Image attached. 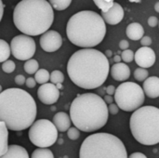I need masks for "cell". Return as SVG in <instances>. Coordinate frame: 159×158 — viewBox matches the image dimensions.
<instances>
[{
	"label": "cell",
	"mask_w": 159,
	"mask_h": 158,
	"mask_svg": "<svg viewBox=\"0 0 159 158\" xmlns=\"http://www.w3.org/2000/svg\"><path fill=\"white\" fill-rule=\"evenodd\" d=\"M109 117L107 104L94 93L78 95L70 106V119L76 129L93 132L103 128Z\"/></svg>",
	"instance_id": "277c9868"
},
{
	"label": "cell",
	"mask_w": 159,
	"mask_h": 158,
	"mask_svg": "<svg viewBox=\"0 0 159 158\" xmlns=\"http://www.w3.org/2000/svg\"><path fill=\"white\" fill-rule=\"evenodd\" d=\"M0 158H29V155L22 146L12 144L8 146L7 151L3 156H0Z\"/></svg>",
	"instance_id": "ac0fdd59"
},
{
	"label": "cell",
	"mask_w": 159,
	"mask_h": 158,
	"mask_svg": "<svg viewBox=\"0 0 159 158\" xmlns=\"http://www.w3.org/2000/svg\"><path fill=\"white\" fill-rule=\"evenodd\" d=\"M15 83L19 86H22L24 85L25 83V77L22 75V74H19V75H16L15 77Z\"/></svg>",
	"instance_id": "d590c367"
},
{
	"label": "cell",
	"mask_w": 159,
	"mask_h": 158,
	"mask_svg": "<svg viewBox=\"0 0 159 158\" xmlns=\"http://www.w3.org/2000/svg\"><path fill=\"white\" fill-rule=\"evenodd\" d=\"M34 80L38 84L48 83L49 80V73L46 69H38L34 73Z\"/></svg>",
	"instance_id": "603a6c76"
},
{
	"label": "cell",
	"mask_w": 159,
	"mask_h": 158,
	"mask_svg": "<svg viewBox=\"0 0 159 158\" xmlns=\"http://www.w3.org/2000/svg\"><path fill=\"white\" fill-rule=\"evenodd\" d=\"M29 128V139L38 148H48L58 140V130L48 119L34 121Z\"/></svg>",
	"instance_id": "9c48e42d"
},
{
	"label": "cell",
	"mask_w": 159,
	"mask_h": 158,
	"mask_svg": "<svg viewBox=\"0 0 159 158\" xmlns=\"http://www.w3.org/2000/svg\"><path fill=\"white\" fill-rule=\"evenodd\" d=\"M129 127L134 139L141 144L151 146L159 142V109L141 106L133 111Z\"/></svg>",
	"instance_id": "52a82bcc"
},
{
	"label": "cell",
	"mask_w": 159,
	"mask_h": 158,
	"mask_svg": "<svg viewBox=\"0 0 159 158\" xmlns=\"http://www.w3.org/2000/svg\"><path fill=\"white\" fill-rule=\"evenodd\" d=\"M15 68H16V64L13 61L7 60V61H3V64H2L3 72H5L7 74H10V73H13L15 71Z\"/></svg>",
	"instance_id": "f1b7e54d"
},
{
	"label": "cell",
	"mask_w": 159,
	"mask_h": 158,
	"mask_svg": "<svg viewBox=\"0 0 159 158\" xmlns=\"http://www.w3.org/2000/svg\"><path fill=\"white\" fill-rule=\"evenodd\" d=\"M48 3L52 7V8L56 10H64L66 9L72 3V0H48Z\"/></svg>",
	"instance_id": "cb8c5ba5"
},
{
	"label": "cell",
	"mask_w": 159,
	"mask_h": 158,
	"mask_svg": "<svg viewBox=\"0 0 159 158\" xmlns=\"http://www.w3.org/2000/svg\"><path fill=\"white\" fill-rule=\"evenodd\" d=\"M2 92V87H1V85H0V93Z\"/></svg>",
	"instance_id": "7dc6e473"
},
{
	"label": "cell",
	"mask_w": 159,
	"mask_h": 158,
	"mask_svg": "<svg viewBox=\"0 0 159 158\" xmlns=\"http://www.w3.org/2000/svg\"><path fill=\"white\" fill-rule=\"evenodd\" d=\"M105 1H107V2H114V0H105Z\"/></svg>",
	"instance_id": "bcb514c9"
},
{
	"label": "cell",
	"mask_w": 159,
	"mask_h": 158,
	"mask_svg": "<svg viewBox=\"0 0 159 158\" xmlns=\"http://www.w3.org/2000/svg\"><path fill=\"white\" fill-rule=\"evenodd\" d=\"M8 148V129L6 124L0 121V156H3Z\"/></svg>",
	"instance_id": "ffe728a7"
},
{
	"label": "cell",
	"mask_w": 159,
	"mask_h": 158,
	"mask_svg": "<svg viewBox=\"0 0 159 158\" xmlns=\"http://www.w3.org/2000/svg\"><path fill=\"white\" fill-rule=\"evenodd\" d=\"M143 90L144 94L151 98L156 99L159 96V78L157 76H150L144 80Z\"/></svg>",
	"instance_id": "2e32d148"
},
{
	"label": "cell",
	"mask_w": 159,
	"mask_h": 158,
	"mask_svg": "<svg viewBox=\"0 0 159 158\" xmlns=\"http://www.w3.org/2000/svg\"><path fill=\"white\" fill-rule=\"evenodd\" d=\"M36 103L34 98L21 88H11L0 93V121L7 129L21 131L34 122Z\"/></svg>",
	"instance_id": "7a4b0ae2"
},
{
	"label": "cell",
	"mask_w": 159,
	"mask_h": 158,
	"mask_svg": "<svg viewBox=\"0 0 159 158\" xmlns=\"http://www.w3.org/2000/svg\"><path fill=\"white\" fill-rule=\"evenodd\" d=\"M101 16L103 19L104 22L110 25H116L124 18V9L120 4L114 2L111 8L106 12H102Z\"/></svg>",
	"instance_id": "5bb4252c"
},
{
	"label": "cell",
	"mask_w": 159,
	"mask_h": 158,
	"mask_svg": "<svg viewBox=\"0 0 159 158\" xmlns=\"http://www.w3.org/2000/svg\"><path fill=\"white\" fill-rule=\"evenodd\" d=\"M148 24L150 27H156L158 24V19L156 16H151L148 19Z\"/></svg>",
	"instance_id": "e575fe53"
},
{
	"label": "cell",
	"mask_w": 159,
	"mask_h": 158,
	"mask_svg": "<svg viewBox=\"0 0 159 158\" xmlns=\"http://www.w3.org/2000/svg\"><path fill=\"white\" fill-rule=\"evenodd\" d=\"M129 44L128 40L123 39V40H121V41H120V43H119V47H120L122 50L128 49V48H129Z\"/></svg>",
	"instance_id": "8d00e7d4"
},
{
	"label": "cell",
	"mask_w": 159,
	"mask_h": 158,
	"mask_svg": "<svg viewBox=\"0 0 159 158\" xmlns=\"http://www.w3.org/2000/svg\"><path fill=\"white\" fill-rule=\"evenodd\" d=\"M93 2L102 10V12H106L109 10L114 4V2H107L105 0H93Z\"/></svg>",
	"instance_id": "83f0119b"
},
{
	"label": "cell",
	"mask_w": 159,
	"mask_h": 158,
	"mask_svg": "<svg viewBox=\"0 0 159 158\" xmlns=\"http://www.w3.org/2000/svg\"><path fill=\"white\" fill-rule=\"evenodd\" d=\"M31 158H54V156L48 148H38L33 152Z\"/></svg>",
	"instance_id": "d4e9b609"
},
{
	"label": "cell",
	"mask_w": 159,
	"mask_h": 158,
	"mask_svg": "<svg viewBox=\"0 0 159 158\" xmlns=\"http://www.w3.org/2000/svg\"><path fill=\"white\" fill-rule=\"evenodd\" d=\"M54 20V11L47 0H21L13 11L16 28L23 34L36 36L48 31Z\"/></svg>",
	"instance_id": "3957f363"
},
{
	"label": "cell",
	"mask_w": 159,
	"mask_h": 158,
	"mask_svg": "<svg viewBox=\"0 0 159 158\" xmlns=\"http://www.w3.org/2000/svg\"><path fill=\"white\" fill-rule=\"evenodd\" d=\"M149 75L148 71L145 68H138L134 71V77L137 81H144Z\"/></svg>",
	"instance_id": "4316f807"
},
{
	"label": "cell",
	"mask_w": 159,
	"mask_h": 158,
	"mask_svg": "<svg viewBox=\"0 0 159 158\" xmlns=\"http://www.w3.org/2000/svg\"><path fill=\"white\" fill-rule=\"evenodd\" d=\"M39 44L41 48L46 52H55L62 45L61 35L54 30H48L42 34Z\"/></svg>",
	"instance_id": "8fae6325"
},
{
	"label": "cell",
	"mask_w": 159,
	"mask_h": 158,
	"mask_svg": "<svg viewBox=\"0 0 159 158\" xmlns=\"http://www.w3.org/2000/svg\"><path fill=\"white\" fill-rule=\"evenodd\" d=\"M114 61H115L116 62H120V61H121V57H120V55H116L115 58H114Z\"/></svg>",
	"instance_id": "b9f144b4"
},
{
	"label": "cell",
	"mask_w": 159,
	"mask_h": 158,
	"mask_svg": "<svg viewBox=\"0 0 159 158\" xmlns=\"http://www.w3.org/2000/svg\"><path fill=\"white\" fill-rule=\"evenodd\" d=\"M155 9L157 12H159V2H157L156 5H155Z\"/></svg>",
	"instance_id": "ee69618b"
},
{
	"label": "cell",
	"mask_w": 159,
	"mask_h": 158,
	"mask_svg": "<svg viewBox=\"0 0 159 158\" xmlns=\"http://www.w3.org/2000/svg\"><path fill=\"white\" fill-rule=\"evenodd\" d=\"M126 34L129 39L133 41H137L140 40L144 35V29L142 26V24H140L139 22H132L128 25Z\"/></svg>",
	"instance_id": "d6986e66"
},
{
	"label": "cell",
	"mask_w": 159,
	"mask_h": 158,
	"mask_svg": "<svg viewBox=\"0 0 159 158\" xmlns=\"http://www.w3.org/2000/svg\"><path fill=\"white\" fill-rule=\"evenodd\" d=\"M9 47L11 54L20 61L32 59L36 49L35 42L33 37L26 34H19L13 37Z\"/></svg>",
	"instance_id": "30bf717a"
},
{
	"label": "cell",
	"mask_w": 159,
	"mask_h": 158,
	"mask_svg": "<svg viewBox=\"0 0 159 158\" xmlns=\"http://www.w3.org/2000/svg\"><path fill=\"white\" fill-rule=\"evenodd\" d=\"M37 97L44 104L51 105L58 102L60 98V89L52 83H45L37 89Z\"/></svg>",
	"instance_id": "7c38bea8"
},
{
	"label": "cell",
	"mask_w": 159,
	"mask_h": 158,
	"mask_svg": "<svg viewBox=\"0 0 159 158\" xmlns=\"http://www.w3.org/2000/svg\"><path fill=\"white\" fill-rule=\"evenodd\" d=\"M121 60H123V61L125 62H131L134 60V52L130 49H125L123 50L122 54H121Z\"/></svg>",
	"instance_id": "f546056e"
},
{
	"label": "cell",
	"mask_w": 159,
	"mask_h": 158,
	"mask_svg": "<svg viewBox=\"0 0 159 158\" xmlns=\"http://www.w3.org/2000/svg\"><path fill=\"white\" fill-rule=\"evenodd\" d=\"M53 125L57 129L58 131L64 132L71 127V119L68 114L64 112H59L53 116L52 120Z\"/></svg>",
	"instance_id": "e0dca14e"
},
{
	"label": "cell",
	"mask_w": 159,
	"mask_h": 158,
	"mask_svg": "<svg viewBox=\"0 0 159 158\" xmlns=\"http://www.w3.org/2000/svg\"><path fill=\"white\" fill-rule=\"evenodd\" d=\"M134 60L141 68H150L156 62V53L149 47H143L134 53Z\"/></svg>",
	"instance_id": "4fadbf2b"
},
{
	"label": "cell",
	"mask_w": 159,
	"mask_h": 158,
	"mask_svg": "<svg viewBox=\"0 0 159 158\" xmlns=\"http://www.w3.org/2000/svg\"><path fill=\"white\" fill-rule=\"evenodd\" d=\"M79 158H128V153L119 138L102 132L91 134L84 140Z\"/></svg>",
	"instance_id": "8992f818"
},
{
	"label": "cell",
	"mask_w": 159,
	"mask_h": 158,
	"mask_svg": "<svg viewBox=\"0 0 159 158\" xmlns=\"http://www.w3.org/2000/svg\"><path fill=\"white\" fill-rule=\"evenodd\" d=\"M108 113L111 114V115H117L118 112H119V108L116 104L115 103H111L108 107Z\"/></svg>",
	"instance_id": "d6a6232c"
},
{
	"label": "cell",
	"mask_w": 159,
	"mask_h": 158,
	"mask_svg": "<svg viewBox=\"0 0 159 158\" xmlns=\"http://www.w3.org/2000/svg\"><path fill=\"white\" fill-rule=\"evenodd\" d=\"M116 104L126 112H133L143 106L145 97L143 88L134 82H125L115 90Z\"/></svg>",
	"instance_id": "ba28073f"
},
{
	"label": "cell",
	"mask_w": 159,
	"mask_h": 158,
	"mask_svg": "<svg viewBox=\"0 0 159 158\" xmlns=\"http://www.w3.org/2000/svg\"><path fill=\"white\" fill-rule=\"evenodd\" d=\"M66 34L71 43L83 48L93 47L102 42L106 34V24L100 14L92 10H82L68 20Z\"/></svg>",
	"instance_id": "5b68a950"
},
{
	"label": "cell",
	"mask_w": 159,
	"mask_h": 158,
	"mask_svg": "<svg viewBox=\"0 0 159 158\" xmlns=\"http://www.w3.org/2000/svg\"><path fill=\"white\" fill-rule=\"evenodd\" d=\"M49 80L52 84L57 85V84H61L64 81V75L61 71H53L49 74Z\"/></svg>",
	"instance_id": "484cf974"
},
{
	"label": "cell",
	"mask_w": 159,
	"mask_h": 158,
	"mask_svg": "<svg viewBox=\"0 0 159 158\" xmlns=\"http://www.w3.org/2000/svg\"><path fill=\"white\" fill-rule=\"evenodd\" d=\"M25 85H26V87H27V88H34V87H35L36 82H35L34 78H33V77H29V78H27V79L25 80Z\"/></svg>",
	"instance_id": "836d02e7"
},
{
	"label": "cell",
	"mask_w": 159,
	"mask_h": 158,
	"mask_svg": "<svg viewBox=\"0 0 159 158\" xmlns=\"http://www.w3.org/2000/svg\"><path fill=\"white\" fill-rule=\"evenodd\" d=\"M103 101L105 102L106 104H107V103H108V104H111V103H113L114 99H113V97H112L111 95H106V96H104Z\"/></svg>",
	"instance_id": "ab89813d"
},
{
	"label": "cell",
	"mask_w": 159,
	"mask_h": 158,
	"mask_svg": "<svg viewBox=\"0 0 159 158\" xmlns=\"http://www.w3.org/2000/svg\"><path fill=\"white\" fill-rule=\"evenodd\" d=\"M111 76L116 81H126L130 76V69L126 63L116 62L109 70Z\"/></svg>",
	"instance_id": "9a60e30c"
},
{
	"label": "cell",
	"mask_w": 159,
	"mask_h": 158,
	"mask_svg": "<svg viewBox=\"0 0 159 158\" xmlns=\"http://www.w3.org/2000/svg\"><path fill=\"white\" fill-rule=\"evenodd\" d=\"M23 68H24V71L28 74H34L39 69V64H38V61L36 60L29 59V60L25 61Z\"/></svg>",
	"instance_id": "7402d4cb"
},
{
	"label": "cell",
	"mask_w": 159,
	"mask_h": 158,
	"mask_svg": "<svg viewBox=\"0 0 159 158\" xmlns=\"http://www.w3.org/2000/svg\"><path fill=\"white\" fill-rule=\"evenodd\" d=\"M115 90H116V88L114 87V86H108L107 88H106V92H107V94L108 95H113L114 93H115Z\"/></svg>",
	"instance_id": "f35d334b"
},
{
	"label": "cell",
	"mask_w": 159,
	"mask_h": 158,
	"mask_svg": "<svg viewBox=\"0 0 159 158\" xmlns=\"http://www.w3.org/2000/svg\"><path fill=\"white\" fill-rule=\"evenodd\" d=\"M67 136H68V138L70 139V140H72V141H76L77 139H79V137H80V131H79V129H76L75 127H74V128H69L68 129H67Z\"/></svg>",
	"instance_id": "4dcf8cb0"
},
{
	"label": "cell",
	"mask_w": 159,
	"mask_h": 158,
	"mask_svg": "<svg viewBox=\"0 0 159 158\" xmlns=\"http://www.w3.org/2000/svg\"><path fill=\"white\" fill-rule=\"evenodd\" d=\"M129 2H132V3H141L142 0H129Z\"/></svg>",
	"instance_id": "f6af8a7d"
},
{
	"label": "cell",
	"mask_w": 159,
	"mask_h": 158,
	"mask_svg": "<svg viewBox=\"0 0 159 158\" xmlns=\"http://www.w3.org/2000/svg\"><path fill=\"white\" fill-rule=\"evenodd\" d=\"M140 40L143 47H149L152 45V38L150 36H143Z\"/></svg>",
	"instance_id": "1f68e13d"
},
{
	"label": "cell",
	"mask_w": 159,
	"mask_h": 158,
	"mask_svg": "<svg viewBox=\"0 0 159 158\" xmlns=\"http://www.w3.org/2000/svg\"><path fill=\"white\" fill-rule=\"evenodd\" d=\"M3 14H4V4L2 0H0V21L3 18Z\"/></svg>",
	"instance_id": "60d3db41"
},
{
	"label": "cell",
	"mask_w": 159,
	"mask_h": 158,
	"mask_svg": "<svg viewBox=\"0 0 159 158\" xmlns=\"http://www.w3.org/2000/svg\"><path fill=\"white\" fill-rule=\"evenodd\" d=\"M109 70L108 58L92 47L75 51L67 63V74L72 82L85 89L100 88L106 81Z\"/></svg>",
	"instance_id": "6da1fadb"
},
{
	"label": "cell",
	"mask_w": 159,
	"mask_h": 158,
	"mask_svg": "<svg viewBox=\"0 0 159 158\" xmlns=\"http://www.w3.org/2000/svg\"><path fill=\"white\" fill-rule=\"evenodd\" d=\"M112 54H113V52L111 51V50H106L105 51V56L108 58V57H112Z\"/></svg>",
	"instance_id": "7bdbcfd3"
},
{
	"label": "cell",
	"mask_w": 159,
	"mask_h": 158,
	"mask_svg": "<svg viewBox=\"0 0 159 158\" xmlns=\"http://www.w3.org/2000/svg\"><path fill=\"white\" fill-rule=\"evenodd\" d=\"M10 56V47L7 41L0 39V62L8 60Z\"/></svg>",
	"instance_id": "44dd1931"
},
{
	"label": "cell",
	"mask_w": 159,
	"mask_h": 158,
	"mask_svg": "<svg viewBox=\"0 0 159 158\" xmlns=\"http://www.w3.org/2000/svg\"><path fill=\"white\" fill-rule=\"evenodd\" d=\"M128 158H147V156L143 153H133Z\"/></svg>",
	"instance_id": "74e56055"
}]
</instances>
